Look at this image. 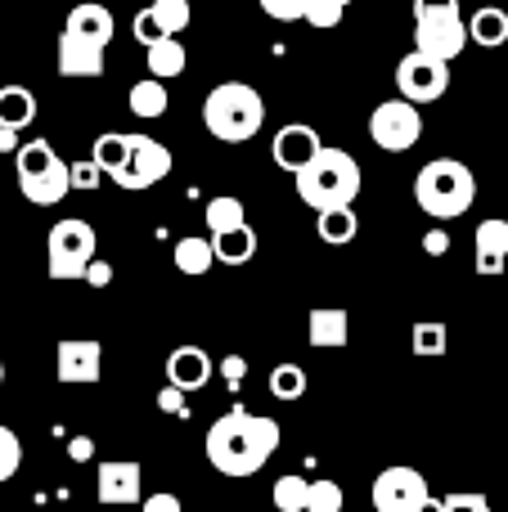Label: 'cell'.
<instances>
[{"label": "cell", "mask_w": 508, "mask_h": 512, "mask_svg": "<svg viewBox=\"0 0 508 512\" xmlns=\"http://www.w3.org/2000/svg\"><path fill=\"white\" fill-rule=\"evenodd\" d=\"M338 5H342V9H347V5H351V0H338Z\"/></svg>", "instance_id": "obj_50"}, {"label": "cell", "mask_w": 508, "mask_h": 512, "mask_svg": "<svg viewBox=\"0 0 508 512\" xmlns=\"http://www.w3.org/2000/svg\"><path fill=\"white\" fill-rule=\"evenodd\" d=\"M306 5H311V0H261V9H266L275 23H297V18H306Z\"/></svg>", "instance_id": "obj_38"}, {"label": "cell", "mask_w": 508, "mask_h": 512, "mask_svg": "<svg viewBox=\"0 0 508 512\" xmlns=\"http://www.w3.org/2000/svg\"><path fill=\"white\" fill-rule=\"evenodd\" d=\"M396 90H401V99H410L414 108L437 104V99L450 90V63L410 50L401 63H396Z\"/></svg>", "instance_id": "obj_9"}, {"label": "cell", "mask_w": 508, "mask_h": 512, "mask_svg": "<svg viewBox=\"0 0 508 512\" xmlns=\"http://www.w3.org/2000/svg\"><path fill=\"white\" fill-rule=\"evenodd\" d=\"M144 14H149V23L158 27V36H180L189 23H194V9H189V0H153Z\"/></svg>", "instance_id": "obj_27"}, {"label": "cell", "mask_w": 508, "mask_h": 512, "mask_svg": "<svg viewBox=\"0 0 508 512\" xmlns=\"http://www.w3.org/2000/svg\"><path fill=\"white\" fill-rule=\"evenodd\" d=\"M203 126L221 144H248L266 126V99L248 81H221L203 99Z\"/></svg>", "instance_id": "obj_3"}, {"label": "cell", "mask_w": 508, "mask_h": 512, "mask_svg": "<svg viewBox=\"0 0 508 512\" xmlns=\"http://www.w3.org/2000/svg\"><path fill=\"white\" fill-rule=\"evenodd\" d=\"M171 149L162 140H149V135H131V153H126V167L113 176V185L131 189V194H140V189H153L162 185V180L171 176Z\"/></svg>", "instance_id": "obj_10"}, {"label": "cell", "mask_w": 508, "mask_h": 512, "mask_svg": "<svg viewBox=\"0 0 508 512\" xmlns=\"http://www.w3.org/2000/svg\"><path fill=\"white\" fill-rule=\"evenodd\" d=\"M306 342L320 351H338L351 342V315L342 306H315L306 315Z\"/></svg>", "instance_id": "obj_18"}, {"label": "cell", "mask_w": 508, "mask_h": 512, "mask_svg": "<svg viewBox=\"0 0 508 512\" xmlns=\"http://www.w3.org/2000/svg\"><path fill=\"white\" fill-rule=\"evenodd\" d=\"M270 396L275 400H302L306 396V369L302 364H275V369H270Z\"/></svg>", "instance_id": "obj_31"}, {"label": "cell", "mask_w": 508, "mask_h": 512, "mask_svg": "<svg viewBox=\"0 0 508 512\" xmlns=\"http://www.w3.org/2000/svg\"><path fill=\"white\" fill-rule=\"evenodd\" d=\"M0 382H5V360H0Z\"/></svg>", "instance_id": "obj_48"}, {"label": "cell", "mask_w": 508, "mask_h": 512, "mask_svg": "<svg viewBox=\"0 0 508 512\" xmlns=\"http://www.w3.org/2000/svg\"><path fill=\"white\" fill-rule=\"evenodd\" d=\"M360 221L351 207H333V212H315V234H320V243H329V248H347L351 239H356Z\"/></svg>", "instance_id": "obj_24"}, {"label": "cell", "mask_w": 508, "mask_h": 512, "mask_svg": "<svg viewBox=\"0 0 508 512\" xmlns=\"http://www.w3.org/2000/svg\"><path fill=\"white\" fill-rule=\"evenodd\" d=\"M473 265H477V274H486V279H491V274H504V265H508V221L491 216V221L477 225Z\"/></svg>", "instance_id": "obj_16"}, {"label": "cell", "mask_w": 508, "mask_h": 512, "mask_svg": "<svg viewBox=\"0 0 508 512\" xmlns=\"http://www.w3.org/2000/svg\"><path fill=\"white\" fill-rule=\"evenodd\" d=\"M306 490H311V481L297 477V472H288V477L275 481V490H270V504L279 512H306Z\"/></svg>", "instance_id": "obj_32"}, {"label": "cell", "mask_w": 508, "mask_h": 512, "mask_svg": "<svg viewBox=\"0 0 508 512\" xmlns=\"http://www.w3.org/2000/svg\"><path fill=\"white\" fill-rule=\"evenodd\" d=\"M158 409H162V414H171V418H189V400H185V391L162 387V391H158Z\"/></svg>", "instance_id": "obj_39"}, {"label": "cell", "mask_w": 508, "mask_h": 512, "mask_svg": "<svg viewBox=\"0 0 508 512\" xmlns=\"http://www.w3.org/2000/svg\"><path fill=\"white\" fill-rule=\"evenodd\" d=\"M441 5H459V0H441Z\"/></svg>", "instance_id": "obj_49"}, {"label": "cell", "mask_w": 508, "mask_h": 512, "mask_svg": "<svg viewBox=\"0 0 508 512\" xmlns=\"http://www.w3.org/2000/svg\"><path fill=\"white\" fill-rule=\"evenodd\" d=\"M441 512H491V499L477 495V490H455V495L441 499Z\"/></svg>", "instance_id": "obj_36"}, {"label": "cell", "mask_w": 508, "mask_h": 512, "mask_svg": "<svg viewBox=\"0 0 508 512\" xmlns=\"http://www.w3.org/2000/svg\"><path fill=\"white\" fill-rule=\"evenodd\" d=\"M18 131H0V153H18Z\"/></svg>", "instance_id": "obj_46"}, {"label": "cell", "mask_w": 508, "mask_h": 512, "mask_svg": "<svg viewBox=\"0 0 508 512\" xmlns=\"http://www.w3.org/2000/svg\"><path fill=\"white\" fill-rule=\"evenodd\" d=\"M140 512H185V504H180V495H171V490H158V495L140 499Z\"/></svg>", "instance_id": "obj_40"}, {"label": "cell", "mask_w": 508, "mask_h": 512, "mask_svg": "<svg viewBox=\"0 0 508 512\" xmlns=\"http://www.w3.org/2000/svg\"><path fill=\"white\" fill-rule=\"evenodd\" d=\"M63 32L81 36V41H95V45H104V50H108V41H113V9L95 5V0H81V5L68 9Z\"/></svg>", "instance_id": "obj_19"}, {"label": "cell", "mask_w": 508, "mask_h": 512, "mask_svg": "<svg viewBox=\"0 0 508 512\" xmlns=\"http://www.w3.org/2000/svg\"><path fill=\"white\" fill-rule=\"evenodd\" d=\"M68 185L72 189H86V194H90V189L104 185V171H99L90 158L86 162H68Z\"/></svg>", "instance_id": "obj_37"}, {"label": "cell", "mask_w": 508, "mask_h": 512, "mask_svg": "<svg viewBox=\"0 0 508 512\" xmlns=\"http://www.w3.org/2000/svg\"><path fill=\"white\" fill-rule=\"evenodd\" d=\"M90 454H95V441H90V436H72L68 441V459L72 463H86Z\"/></svg>", "instance_id": "obj_44"}, {"label": "cell", "mask_w": 508, "mask_h": 512, "mask_svg": "<svg viewBox=\"0 0 508 512\" xmlns=\"http://www.w3.org/2000/svg\"><path fill=\"white\" fill-rule=\"evenodd\" d=\"M347 508V495H342L338 481H311L306 490V512H342Z\"/></svg>", "instance_id": "obj_33"}, {"label": "cell", "mask_w": 508, "mask_h": 512, "mask_svg": "<svg viewBox=\"0 0 508 512\" xmlns=\"http://www.w3.org/2000/svg\"><path fill=\"white\" fill-rule=\"evenodd\" d=\"M81 279H86L90 288H108V283H113V265L99 261V256H95V261L86 265V274H81Z\"/></svg>", "instance_id": "obj_41"}, {"label": "cell", "mask_w": 508, "mask_h": 512, "mask_svg": "<svg viewBox=\"0 0 508 512\" xmlns=\"http://www.w3.org/2000/svg\"><path fill=\"white\" fill-rule=\"evenodd\" d=\"M126 153H131V135H122V131H104L95 140V149H90V162H95L99 171H104L108 180L117 176V171L126 167Z\"/></svg>", "instance_id": "obj_26"}, {"label": "cell", "mask_w": 508, "mask_h": 512, "mask_svg": "<svg viewBox=\"0 0 508 512\" xmlns=\"http://www.w3.org/2000/svg\"><path fill=\"white\" fill-rule=\"evenodd\" d=\"M423 252H428V256H446V252H450V234H446V230L423 234Z\"/></svg>", "instance_id": "obj_43"}, {"label": "cell", "mask_w": 508, "mask_h": 512, "mask_svg": "<svg viewBox=\"0 0 508 512\" xmlns=\"http://www.w3.org/2000/svg\"><path fill=\"white\" fill-rule=\"evenodd\" d=\"M54 373H59V382H68V387H90V382H99V373H104V346H99L95 337H63V342L54 346Z\"/></svg>", "instance_id": "obj_12"}, {"label": "cell", "mask_w": 508, "mask_h": 512, "mask_svg": "<svg viewBox=\"0 0 508 512\" xmlns=\"http://www.w3.org/2000/svg\"><path fill=\"white\" fill-rule=\"evenodd\" d=\"M428 495H432V490H428V481H423V472L396 463V468L378 472V481H374V512H419Z\"/></svg>", "instance_id": "obj_11"}, {"label": "cell", "mask_w": 508, "mask_h": 512, "mask_svg": "<svg viewBox=\"0 0 508 512\" xmlns=\"http://www.w3.org/2000/svg\"><path fill=\"white\" fill-rule=\"evenodd\" d=\"M203 221H207V234H221V230H239V225H248V212H243V203L234 194H221V198L207 203Z\"/></svg>", "instance_id": "obj_29"}, {"label": "cell", "mask_w": 508, "mask_h": 512, "mask_svg": "<svg viewBox=\"0 0 508 512\" xmlns=\"http://www.w3.org/2000/svg\"><path fill=\"white\" fill-rule=\"evenodd\" d=\"M414 50L432 54L441 63H455L468 50V27L459 5H441V0H414Z\"/></svg>", "instance_id": "obj_6"}, {"label": "cell", "mask_w": 508, "mask_h": 512, "mask_svg": "<svg viewBox=\"0 0 508 512\" xmlns=\"http://www.w3.org/2000/svg\"><path fill=\"white\" fill-rule=\"evenodd\" d=\"M135 41H140V45H153V41H158V27L149 23V14H144V9L135 14Z\"/></svg>", "instance_id": "obj_45"}, {"label": "cell", "mask_w": 508, "mask_h": 512, "mask_svg": "<svg viewBox=\"0 0 508 512\" xmlns=\"http://www.w3.org/2000/svg\"><path fill=\"white\" fill-rule=\"evenodd\" d=\"M18 468H23V441H18L14 427L0 423V486H5Z\"/></svg>", "instance_id": "obj_34"}, {"label": "cell", "mask_w": 508, "mask_h": 512, "mask_svg": "<svg viewBox=\"0 0 508 512\" xmlns=\"http://www.w3.org/2000/svg\"><path fill=\"white\" fill-rule=\"evenodd\" d=\"M419 512H441V499H432V495H428V499H423V508H419Z\"/></svg>", "instance_id": "obj_47"}, {"label": "cell", "mask_w": 508, "mask_h": 512, "mask_svg": "<svg viewBox=\"0 0 508 512\" xmlns=\"http://www.w3.org/2000/svg\"><path fill=\"white\" fill-rule=\"evenodd\" d=\"M446 342H450V333H446V324H441V319H419V324H414V333H410L414 355H423V360L446 355Z\"/></svg>", "instance_id": "obj_30"}, {"label": "cell", "mask_w": 508, "mask_h": 512, "mask_svg": "<svg viewBox=\"0 0 508 512\" xmlns=\"http://www.w3.org/2000/svg\"><path fill=\"white\" fill-rule=\"evenodd\" d=\"M414 203L432 221H455L477 203V176L459 158H432L414 176Z\"/></svg>", "instance_id": "obj_4"}, {"label": "cell", "mask_w": 508, "mask_h": 512, "mask_svg": "<svg viewBox=\"0 0 508 512\" xmlns=\"http://www.w3.org/2000/svg\"><path fill=\"white\" fill-rule=\"evenodd\" d=\"M207 243H212V256H216L221 265H248L252 256H257V230H252V225L207 234Z\"/></svg>", "instance_id": "obj_21"}, {"label": "cell", "mask_w": 508, "mask_h": 512, "mask_svg": "<svg viewBox=\"0 0 508 512\" xmlns=\"http://www.w3.org/2000/svg\"><path fill=\"white\" fill-rule=\"evenodd\" d=\"M221 373H225V382H230V387H243L248 360H243V355H225V360H221Z\"/></svg>", "instance_id": "obj_42"}, {"label": "cell", "mask_w": 508, "mask_h": 512, "mask_svg": "<svg viewBox=\"0 0 508 512\" xmlns=\"http://www.w3.org/2000/svg\"><path fill=\"white\" fill-rule=\"evenodd\" d=\"M464 27H468V41L482 45V50L508 45V9H500V5L473 9V18H464Z\"/></svg>", "instance_id": "obj_20"}, {"label": "cell", "mask_w": 508, "mask_h": 512, "mask_svg": "<svg viewBox=\"0 0 508 512\" xmlns=\"http://www.w3.org/2000/svg\"><path fill=\"white\" fill-rule=\"evenodd\" d=\"M342 14H347V9H342L338 0H311V5H306V23L320 27V32H333V27L342 23Z\"/></svg>", "instance_id": "obj_35"}, {"label": "cell", "mask_w": 508, "mask_h": 512, "mask_svg": "<svg viewBox=\"0 0 508 512\" xmlns=\"http://www.w3.org/2000/svg\"><path fill=\"white\" fill-rule=\"evenodd\" d=\"M36 122V95L18 81L0 86V131H23Z\"/></svg>", "instance_id": "obj_22"}, {"label": "cell", "mask_w": 508, "mask_h": 512, "mask_svg": "<svg viewBox=\"0 0 508 512\" xmlns=\"http://www.w3.org/2000/svg\"><path fill=\"white\" fill-rule=\"evenodd\" d=\"M212 355L203 351V346H176V351L167 355V387L176 391H203L207 382H212Z\"/></svg>", "instance_id": "obj_15"}, {"label": "cell", "mask_w": 508, "mask_h": 512, "mask_svg": "<svg viewBox=\"0 0 508 512\" xmlns=\"http://www.w3.org/2000/svg\"><path fill=\"white\" fill-rule=\"evenodd\" d=\"M171 261H176V270L180 274H207L216 265V256H212V243L207 239H198V234H185V239L176 243V252H171Z\"/></svg>", "instance_id": "obj_28"}, {"label": "cell", "mask_w": 508, "mask_h": 512, "mask_svg": "<svg viewBox=\"0 0 508 512\" xmlns=\"http://www.w3.org/2000/svg\"><path fill=\"white\" fill-rule=\"evenodd\" d=\"M59 77H86V81L104 77V45L63 32L59 36Z\"/></svg>", "instance_id": "obj_17"}, {"label": "cell", "mask_w": 508, "mask_h": 512, "mask_svg": "<svg viewBox=\"0 0 508 512\" xmlns=\"http://www.w3.org/2000/svg\"><path fill=\"white\" fill-rule=\"evenodd\" d=\"M320 149H324L320 131H315V126H306V122L284 126V131L270 140V158H275V167L288 171V176H297V171H302Z\"/></svg>", "instance_id": "obj_14"}, {"label": "cell", "mask_w": 508, "mask_h": 512, "mask_svg": "<svg viewBox=\"0 0 508 512\" xmlns=\"http://www.w3.org/2000/svg\"><path fill=\"white\" fill-rule=\"evenodd\" d=\"M95 252H99L95 225L77 221V216H63V221H54L50 239H45V270H50V279H59V283L81 279L86 265L95 261Z\"/></svg>", "instance_id": "obj_7"}, {"label": "cell", "mask_w": 508, "mask_h": 512, "mask_svg": "<svg viewBox=\"0 0 508 512\" xmlns=\"http://www.w3.org/2000/svg\"><path fill=\"white\" fill-rule=\"evenodd\" d=\"M144 50H149V77L171 81L185 72V41H180V36H158V41L144 45Z\"/></svg>", "instance_id": "obj_23"}, {"label": "cell", "mask_w": 508, "mask_h": 512, "mask_svg": "<svg viewBox=\"0 0 508 512\" xmlns=\"http://www.w3.org/2000/svg\"><path fill=\"white\" fill-rule=\"evenodd\" d=\"M279 441H284V432H279L275 418L234 405L230 414H221L207 427L203 450H207V463H212L221 477H257V472L275 459Z\"/></svg>", "instance_id": "obj_1"}, {"label": "cell", "mask_w": 508, "mask_h": 512, "mask_svg": "<svg viewBox=\"0 0 508 512\" xmlns=\"http://www.w3.org/2000/svg\"><path fill=\"white\" fill-rule=\"evenodd\" d=\"M126 104H131L135 117H149V122H153V117L167 113L171 99H167V86H162L158 77H144V81H135V86L126 90Z\"/></svg>", "instance_id": "obj_25"}, {"label": "cell", "mask_w": 508, "mask_h": 512, "mask_svg": "<svg viewBox=\"0 0 508 512\" xmlns=\"http://www.w3.org/2000/svg\"><path fill=\"white\" fill-rule=\"evenodd\" d=\"M297 198H302L311 212H333V207H351L360 194V162L347 149H329L324 144L302 171H297Z\"/></svg>", "instance_id": "obj_2"}, {"label": "cell", "mask_w": 508, "mask_h": 512, "mask_svg": "<svg viewBox=\"0 0 508 512\" xmlns=\"http://www.w3.org/2000/svg\"><path fill=\"white\" fill-rule=\"evenodd\" d=\"M14 171H18V189L32 207H54L72 194L68 185V162L54 153L50 140H23L14 153Z\"/></svg>", "instance_id": "obj_5"}, {"label": "cell", "mask_w": 508, "mask_h": 512, "mask_svg": "<svg viewBox=\"0 0 508 512\" xmlns=\"http://www.w3.org/2000/svg\"><path fill=\"white\" fill-rule=\"evenodd\" d=\"M369 140L383 153H410L423 140V113L401 95L387 99V104H378L369 113Z\"/></svg>", "instance_id": "obj_8"}, {"label": "cell", "mask_w": 508, "mask_h": 512, "mask_svg": "<svg viewBox=\"0 0 508 512\" xmlns=\"http://www.w3.org/2000/svg\"><path fill=\"white\" fill-rule=\"evenodd\" d=\"M95 499L104 508H131L144 499V468L131 459L99 463L95 468Z\"/></svg>", "instance_id": "obj_13"}]
</instances>
